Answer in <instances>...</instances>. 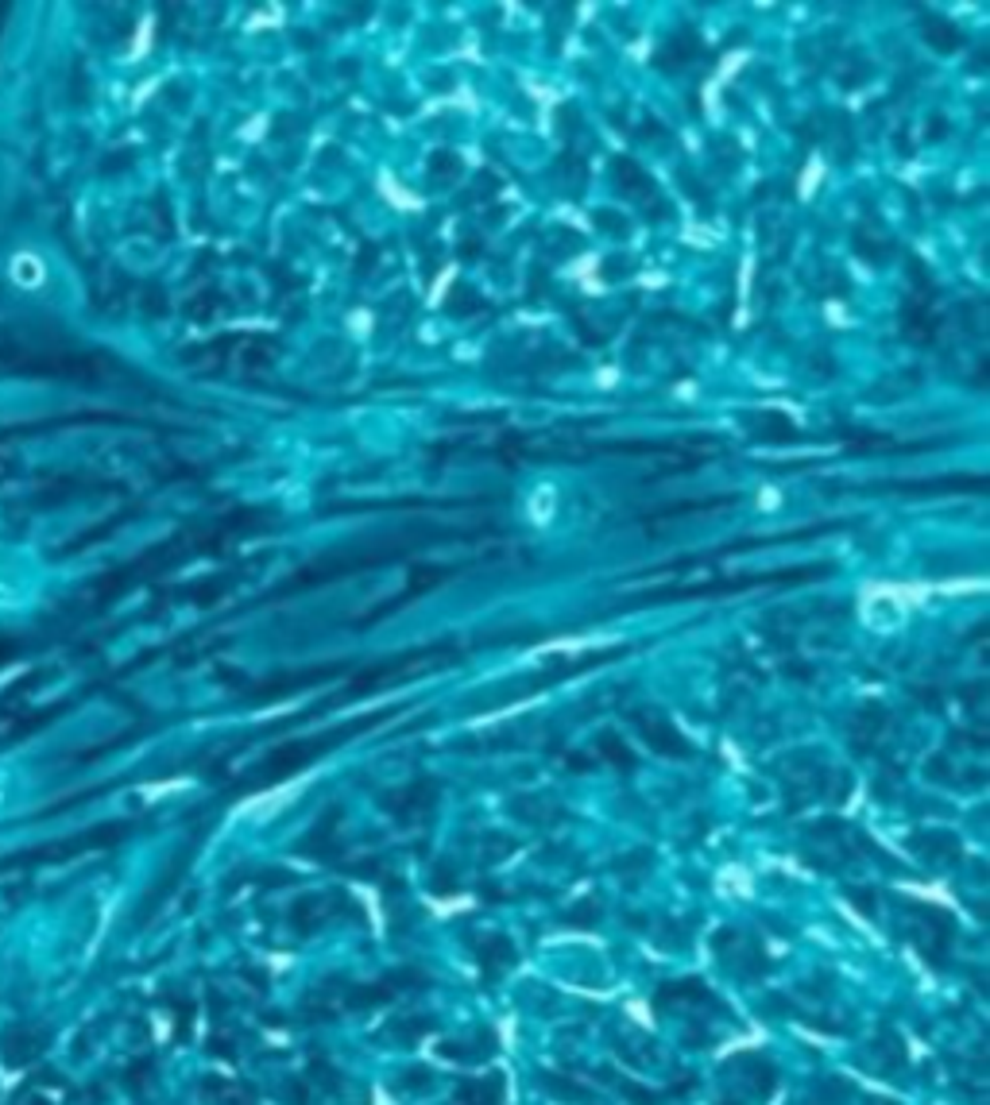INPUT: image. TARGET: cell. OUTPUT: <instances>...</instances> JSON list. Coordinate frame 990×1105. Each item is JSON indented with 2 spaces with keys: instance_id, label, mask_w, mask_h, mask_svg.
I'll return each mask as SVG.
<instances>
[{
  "instance_id": "obj_1",
  "label": "cell",
  "mask_w": 990,
  "mask_h": 1105,
  "mask_svg": "<svg viewBox=\"0 0 990 1105\" xmlns=\"http://www.w3.org/2000/svg\"><path fill=\"white\" fill-rule=\"evenodd\" d=\"M364 727H368V723H352V727L333 731V734H321V739H314V742H283L279 750H275V754L263 762V785H267V781H283V777L298 773V769L314 762V757L326 750V746L344 742V734H356V731H364Z\"/></svg>"
},
{
  "instance_id": "obj_2",
  "label": "cell",
  "mask_w": 990,
  "mask_h": 1105,
  "mask_svg": "<svg viewBox=\"0 0 990 1105\" xmlns=\"http://www.w3.org/2000/svg\"><path fill=\"white\" fill-rule=\"evenodd\" d=\"M457 1101L461 1105H499L503 1101V1078H480V1082H461L457 1090Z\"/></svg>"
},
{
  "instance_id": "obj_3",
  "label": "cell",
  "mask_w": 990,
  "mask_h": 1105,
  "mask_svg": "<svg viewBox=\"0 0 990 1105\" xmlns=\"http://www.w3.org/2000/svg\"><path fill=\"white\" fill-rule=\"evenodd\" d=\"M642 734H647V742H650L658 754H670V757L688 754V746L681 742V734H677L670 723H642Z\"/></svg>"
},
{
  "instance_id": "obj_4",
  "label": "cell",
  "mask_w": 990,
  "mask_h": 1105,
  "mask_svg": "<svg viewBox=\"0 0 990 1105\" xmlns=\"http://www.w3.org/2000/svg\"><path fill=\"white\" fill-rule=\"evenodd\" d=\"M433 800H438V789L422 781V785H410L403 797H398L395 808H398V816H426V812L433 808Z\"/></svg>"
},
{
  "instance_id": "obj_5",
  "label": "cell",
  "mask_w": 990,
  "mask_h": 1105,
  "mask_svg": "<svg viewBox=\"0 0 990 1105\" xmlns=\"http://www.w3.org/2000/svg\"><path fill=\"white\" fill-rule=\"evenodd\" d=\"M511 963H515V947L507 940H484L480 943V966H484L487 978L499 974V970H507Z\"/></svg>"
},
{
  "instance_id": "obj_6",
  "label": "cell",
  "mask_w": 990,
  "mask_h": 1105,
  "mask_svg": "<svg viewBox=\"0 0 990 1105\" xmlns=\"http://www.w3.org/2000/svg\"><path fill=\"white\" fill-rule=\"evenodd\" d=\"M658 1001H712V993L700 981H673L658 993Z\"/></svg>"
},
{
  "instance_id": "obj_7",
  "label": "cell",
  "mask_w": 990,
  "mask_h": 1105,
  "mask_svg": "<svg viewBox=\"0 0 990 1105\" xmlns=\"http://www.w3.org/2000/svg\"><path fill=\"white\" fill-rule=\"evenodd\" d=\"M600 750H604V757H608L611 765H623V769H631V765H635V757H631V750H627V746H623L619 739H611V734H604V739H600Z\"/></svg>"
},
{
  "instance_id": "obj_8",
  "label": "cell",
  "mask_w": 990,
  "mask_h": 1105,
  "mask_svg": "<svg viewBox=\"0 0 990 1105\" xmlns=\"http://www.w3.org/2000/svg\"><path fill=\"white\" fill-rule=\"evenodd\" d=\"M944 28H948V24H944V20H925V39H932L940 51L960 47V36H955V31H952V36H944Z\"/></svg>"
},
{
  "instance_id": "obj_9",
  "label": "cell",
  "mask_w": 990,
  "mask_h": 1105,
  "mask_svg": "<svg viewBox=\"0 0 990 1105\" xmlns=\"http://www.w3.org/2000/svg\"><path fill=\"white\" fill-rule=\"evenodd\" d=\"M596 917H600V909H596V904H588V901H584V904H576V909H573L565 920H569L573 928H596Z\"/></svg>"
},
{
  "instance_id": "obj_10",
  "label": "cell",
  "mask_w": 990,
  "mask_h": 1105,
  "mask_svg": "<svg viewBox=\"0 0 990 1105\" xmlns=\"http://www.w3.org/2000/svg\"><path fill=\"white\" fill-rule=\"evenodd\" d=\"M546 1086H550L553 1093H561V1098H581V1090L569 1086V1082H565V1078H546Z\"/></svg>"
}]
</instances>
